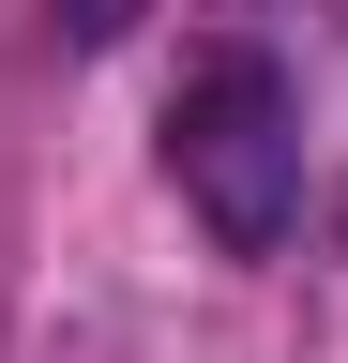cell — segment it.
Wrapping results in <instances>:
<instances>
[{"instance_id": "obj_2", "label": "cell", "mask_w": 348, "mask_h": 363, "mask_svg": "<svg viewBox=\"0 0 348 363\" xmlns=\"http://www.w3.org/2000/svg\"><path fill=\"white\" fill-rule=\"evenodd\" d=\"M46 16H61V45H121V30L152 16V0H46Z\"/></svg>"}, {"instance_id": "obj_1", "label": "cell", "mask_w": 348, "mask_h": 363, "mask_svg": "<svg viewBox=\"0 0 348 363\" xmlns=\"http://www.w3.org/2000/svg\"><path fill=\"white\" fill-rule=\"evenodd\" d=\"M167 182L197 197V227L228 257H273L303 227V106H288V76L257 61V45H212L182 76V106H167Z\"/></svg>"}]
</instances>
